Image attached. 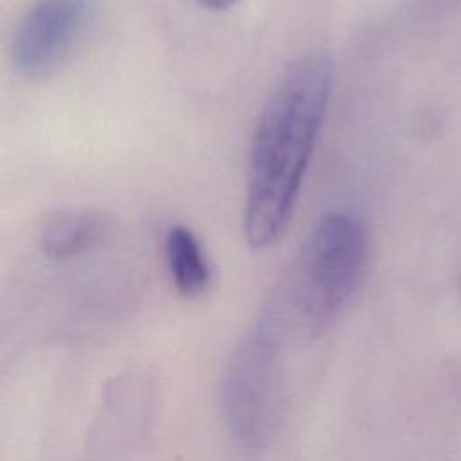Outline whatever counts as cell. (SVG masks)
Returning <instances> with one entry per match:
<instances>
[{
    "instance_id": "cell-1",
    "label": "cell",
    "mask_w": 461,
    "mask_h": 461,
    "mask_svg": "<svg viewBox=\"0 0 461 461\" xmlns=\"http://www.w3.org/2000/svg\"><path fill=\"white\" fill-rule=\"evenodd\" d=\"M333 85L324 54H306L279 76L252 133L243 236L252 249L276 243L290 225L322 128Z\"/></svg>"
},
{
    "instance_id": "cell-2",
    "label": "cell",
    "mask_w": 461,
    "mask_h": 461,
    "mask_svg": "<svg viewBox=\"0 0 461 461\" xmlns=\"http://www.w3.org/2000/svg\"><path fill=\"white\" fill-rule=\"evenodd\" d=\"M367 258L364 225L348 212H328L301 243L265 313L281 330L317 337L355 299Z\"/></svg>"
},
{
    "instance_id": "cell-3",
    "label": "cell",
    "mask_w": 461,
    "mask_h": 461,
    "mask_svg": "<svg viewBox=\"0 0 461 461\" xmlns=\"http://www.w3.org/2000/svg\"><path fill=\"white\" fill-rule=\"evenodd\" d=\"M283 330L261 315L236 346L221 384L227 430L245 452L267 448L277 430L283 396Z\"/></svg>"
},
{
    "instance_id": "cell-4",
    "label": "cell",
    "mask_w": 461,
    "mask_h": 461,
    "mask_svg": "<svg viewBox=\"0 0 461 461\" xmlns=\"http://www.w3.org/2000/svg\"><path fill=\"white\" fill-rule=\"evenodd\" d=\"M95 18V0H34L20 18L11 59L25 79L54 74L83 41Z\"/></svg>"
},
{
    "instance_id": "cell-5",
    "label": "cell",
    "mask_w": 461,
    "mask_h": 461,
    "mask_svg": "<svg viewBox=\"0 0 461 461\" xmlns=\"http://www.w3.org/2000/svg\"><path fill=\"white\" fill-rule=\"evenodd\" d=\"M101 214L83 209H63L49 214L40 227V247L54 261L76 258L92 249L104 234Z\"/></svg>"
},
{
    "instance_id": "cell-6",
    "label": "cell",
    "mask_w": 461,
    "mask_h": 461,
    "mask_svg": "<svg viewBox=\"0 0 461 461\" xmlns=\"http://www.w3.org/2000/svg\"><path fill=\"white\" fill-rule=\"evenodd\" d=\"M166 263L175 288L185 297H196L211 285L209 259L189 227L173 225L166 234Z\"/></svg>"
},
{
    "instance_id": "cell-7",
    "label": "cell",
    "mask_w": 461,
    "mask_h": 461,
    "mask_svg": "<svg viewBox=\"0 0 461 461\" xmlns=\"http://www.w3.org/2000/svg\"><path fill=\"white\" fill-rule=\"evenodd\" d=\"M194 2L209 11H225V9L232 7L238 0H194Z\"/></svg>"
}]
</instances>
